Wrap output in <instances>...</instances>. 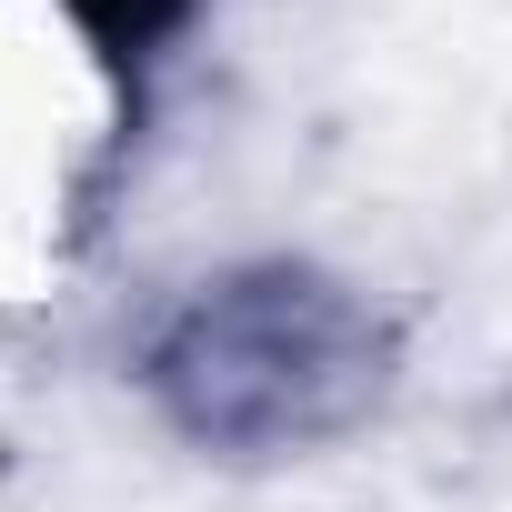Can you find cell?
Segmentation results:
<instances>
[{
    "label": "cell",
    "mask_w": 512,
    "mask_h": 512,
    "mask_svg": "<svg viewBox=\"0 0 512 512\" xmlns=\"http://www.w3.org/2000/svg\"><path fill=\"white\" fill-rule=\"evenodd\" d=\"M151 392L191 442L282 452L382 392V322L322 272H231L161 332Z\"/></svg>",
    "instance_id": "6da1fadb"
},
{
    "label": "cell",
    "mask_w": 512,
    "mask_h": 512,
    "mask_svg": "<svg viewBox=\"0 0 512 512\" xmlns=\"http://www.w3.org/2000/svg\"><path fill=\"white\" fill-rule=\"evenodd\" d=\"M71 11H81V21L111 41V61H131V51H151V41H161L181 11H191V0H71Z\"/></svg>",
    "instance_id": "7a4b0ae2"
}]
</instances>
